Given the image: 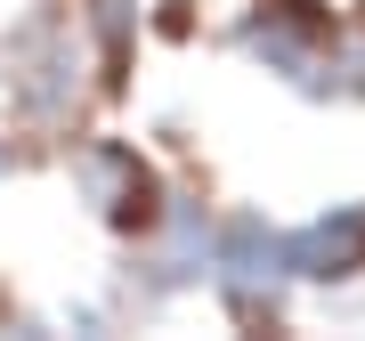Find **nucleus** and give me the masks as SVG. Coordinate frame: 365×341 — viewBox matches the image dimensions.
I'll return each instance as SVG.
<instances>
[{"instance_id":"nucleus-1","label":"nucleus","mask_w":365,"mask_h":341,"mask_svg":"<svg viewBox=\"0 0 365 341\" xmlns=\"http://www.w3.org/2000/svg\"><path fill=\"white\" fill-rule=\"evenodd\" d=\"M276 252H284V276H300V285H341V276H357L365 268V203H341L325 220H309Z\"/></svg>"},{"instance_id":"nucleus-2","label":"nucleus","mask_w":365,"mask_h":341,"mask_svg":"<svg viewBox=\"0 0 365 341\" xmlns=\"http://www.w3.org/2000/svg\"><path fill=\"white\" fill-rule=\"evenodd\" d=\"M81 195H90L114 228H146L155 220V170L138 163V146H90L81 155Z\"/></svg>"}]
</instances>
